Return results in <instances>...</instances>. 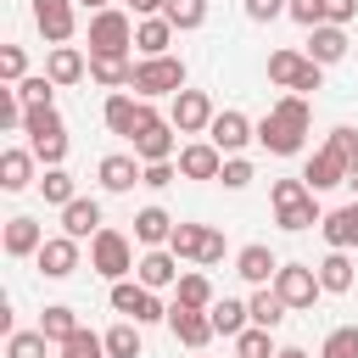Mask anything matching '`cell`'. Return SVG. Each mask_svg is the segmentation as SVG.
<instances>
[{"label":"cell","mask_w":358,"mask_h":358,"mask_svg":"<svg viewBox=\"0 0 358 358\" xmlns=\"http://www.w3.org/2000/svg\"><path fill=\"white\" fill-rule=\"evenodd\" d=\"M308 123H313L308 95H280V101L268 106V117L257 123V145L274 151V157H296L302 140H308Z\"/></svg>","instance_id":"cell-1"},{"label":"cell","mask_w":358,"mask_h":358,"mask_svg":"<svg viewBox=\"0 0 358 358\" xmlns=\"http://www.w3.org/2000/svg\"><path fill=\"white\" fill-rule=\"evenodd\" d=\"M268 201H274V224L291 229V235L324 224V218H319V201H313V190H308V179H274Z\"/></svg>","instance_id":"cell-2"},{"label":"cell","mask_w":358,"mask_h":358,"mask_svg":"<svg viewBox=\"0 0 358 358\" xmlns=\"http://www.w3.org/2000/svg\"><path fill=\"white\" fill-rule=\"evenodd\" d=\"M268 84H280L291 95H313V90H324V67L302 50H274L268 56Z\"/></svg>","instance_id":"cell-3"},{"label":"cell","mask_w":358,"mask_h":358,"mask_svg":"<svg viewBox=\"0 0 358 358\" xmlns=\"http://www.w3.org/2000/svg\"><path fill=\"white\" fill-rule=\"evenodd\" d=\"M129 50H134V22H129V11H95L90 17V56H117V62H129Z\"/></svg>","instance_id":"cell-4"},{"label":"cell","mask_w":358,"mask_h":358,"mask_svg":"<svg viewBox=\"0 0 358 358\" xmlns=\"http://www.w3.org/2000/svg\"><path fill=\"white\" fill-rule=\"evenodd\" d=\"M140 101H157V95H179L185 90V62L179 56H145L134 62V84H129Z\"/></svg>","instance_id":"cell-5"},{"label":"cell","mask_w":358,"mask_h":358,"mask_svg":"<svg viewBox=\"0 0 358 358\" xmlns=\"http://www.w3.org/2000/svg\"><path fill=\"white\" fill-rule=\"evenodd\" d=\"M90 268L101 274V280H129L134 274V246H129V235L123 229H101L95 241H90Z\"/></svg>","instance_id":"cell-6"},{"label":"cell","mask_w":358,"mask_h":358,"mask_svg":"<svg viewBox=\"0 0 358 358\" xmlns=\"http://www.w3.org/2000/svg\"><path fill=\"white\" fill-rule=\"evenodd\" d=\"M324 285H319V268H308V263H280V274H274V296L296 313V308H313V296H319Z\"/></svg>","instance_id":"cell-7"},{"label":"cell","mask_w":358,"mask_h":358,"mask_svg":"<svg viewBox=\"0 0 358 358\" xmlns=\"http://www.w3.org/2000/svg\"><path fill=\"white\" fill-rule=\"evenodd\" d=\"M151 112H157L151 101H140V95H123V90H117V95H106V106H101L106 129H112V134H123V140H134V134L151 123Z\"/></svg>","instance_id":"cell-8"},{"label":"cell","mask_w":358,"mask_h":358,"mask_svg":"<svg viewBox=\"0 0 358 358\" xmlns=\"http://www.w3.org/2000/svg\"><path fill=\"white\" fill-rule=\"evenodd\" d=\"M112 308H117L123 319H134V324H157V319H168V308L157 302V291H145L140 280H117V285H112Z\"/></svg>","instance_id":"cell-9"},{"label":"cell","mask_w":358,"mask_h":358,"mask_svg":"<svg viewBox=\"0 0 358 358\" xmlns=\"http://www.w3.org/2000/svg\"><path fill=\"white\" fill-rule=\"evenodd\" d=\"M213 101H207V90H179L173 95V112H168V123L179 129V134H207L213 129Z\"/></svg>","instance_id":"cell-10"},{"label":"cell","mask_w":358,"mask_h":358,"mask_svg":"<svg viewBox=\"0 0 358 358\" xmlns=\"http://www.w3.org/2000/svg\"><path fill=\"white\" fill-rule=\"evenodd\" d=\"M207 140H213L224 157H241V145H246V140H257V123H252L246 112H235V106H229V112H218V117H213Z\"/></svg>","instance_id":"cell-11"},{"label":"cell","mask_w":358,"mask_h":358,"mask_svg":"<svg viewBox=\"0 0 358 358\" xmlns=\"http://www.w3.org/2000/svg\"><path fill=\"white\" fill-rule=\"evenodd\" d=\"M95 179H101V190H106V196H129V190L145 179V162H140V157H123V151H112V157H101Z\"/></svg>","instance_id":"cell-12"},{"label":"cell","mask_w":358,"mask_h":358,"mask_svg":"<svg viewBox=\"0 0 358 358\" xmlns=\"http://www.w3.org/2000/svg\"><path fill=\"white\" fill-rule=\"evenodd\" d=\"M168 330H173V341H185L190 352H201V347L218 336V330H213V313H201V308H179V302L168 308Z\"/></svg>","instance_id":"cell-13"},{"label":"cell","mask_w":358,"mask_h":358,"mask_svg":"<svg viewBox=\"0 0 358 358\" xmlns=\"http://www.w3.org/2000/svg\"><path fill=\"white\" fill-rule=\"evenodd\" d=\"M34 28L50 39V50L67 45L73 39V0H34Z\"/></svg>","instance_id":"cell-14"},{"label":"cell","mask_w":358,"mask_h":358,"mask_svg":"<svg viewBox=\"0 0 358 358\" xmlns=\"http://www.w3.org/2000/svg\"><path fill=\"white\" fill-rule=\"evenodd\" d=\"M134 157L140 162H173V123L151 112V123L134 134Z\"/></svg>","instance_id":"cell-15"},{"label":"cell","mask_w":358,"mask_h":358,"mask_svg":"<svg viewBox=\"0 0 358 358\" xmlns=\"http://www.w3.org/2000/svg\"><path fill=\"white\" fill-rule=\"evenodd\" d=\"M179 173L185 179H218L224 173V151L213 140H190V145H179Z\"/></svg>","instance_id":"cell-16"},{"label":"cell","mask_w":358,"mask_h":358,"mask_svg":"<svg viewBox=\"0 0 358 358\" xmlns=\"http://www.w3.org/2000/svg\"><path fill=\"white\" fill-rule=\"evenodd\" d=\"M50 235H45V224L39 218H28V213H17V218H6V257H39V246H45Z\"/></svg>","instance_id":"cell-17"},{"label":"cell","mask_w":358,"mask_h":358,"mask_svg":"<svg viewBox=\"0 0 358 358\" xmlns=\"http://www.w3.org/2000/svg\"><path fill=\"white\" fill-rule=\"evenodd\" d=\"M34 263H39V274H45V280H67V274L78 268V241H73V235H50V241L39 246V257H34Z\"/></svg>","instance_id":"cell-18"},{"label":"cell","mask_w":358,"mask_h":358,"mask_svg":"<svg viewBox=\"0 0 358 358\" xmlns=\"http://www.w3.org/2000/svg\"><path fill=\"white\" fill-rule=\"evenodd\" d=\"M134 280L145 285V291H162V285H179V257L168 252V246H151L140 263H134Z\"/></svg>","instance_id":"cell-19"},{"label":"cell","mask_w":358,"mask_h":358,"mask_svg":"<svg viewBox=\"0 0 358 358\" xmlns=\"http://www.w3.org/2000/svg\"><path fill=\"white\" fill-rule=\"evenodd\" d=\"M106 224H101V201L95 196H78L73 207H62V235H73V241H95Z\"/></svg>","instance_id":"cell-20"},{"label":"cell","mask_w":358,"mask_h":358,"mask_svg":"<svg viewBox=\"0 0 358 358\" xmlns=\"http://www.w3.org/2000/svg\"><path fill=\"white\" fill-rule=\"evenodd\" d=\"M235 274H241L246 285H268V280L280 274V257H274L263 241H252V246H241V252H235Z\"/></svg>","instance_id":"cell-21"},{"label":"cell","mask_w":358,"mask_h":358,"mask_svg":"<svg viewBox=\"0 0 358 358\" xmlns=\"http://www.w3.org/2000/svg\"><path fill=\"white\" fill-rule=\"evenodd\" d=\"M302 179H308V190H313V196H319V190H336V185H347V162L324 145V151H313V157H308Z\"/></svg>","instance_id":"cell-22"},{"label":"cell","mask_w":358,"mask_h":358,"mask_svg":"<svg viewBox=\"0 0 358 358\" xmlns=\"http://www.w3.org/2000/svg\"><path fill=\"white\" fill-rule=\"evenodd\" d=\"M324 241H330V252H352L358 246V201H347V207H336V213H324Z\"/></svg>","instance_id":"cell-23"},{"label":"cell","mask_w":358,"mask_h":358,"mask_svg":"<svg viewBox=\"0 0 358 358\" xmlns=\"http://www.w3.org/2000/svg\"><path fill=\"white\" fill-rule=\"evenodd\" d=\"M352 45H347V28H336V22H319L313 34H308V56L319 62V67H330V62H341Z\"/></svg>","instance_id":"cell-24"},{"label":"cell","mask_w":358,"mask_h":358,"mask_svg":"<svg viewBox=\"0 0 358 358\" xmlns=\"http://www.w3.org/2000/svg\"><path fill=\"white\" fill-rule=\"evenodd\" d=\"M168 39H173V22H168V17H140V22H134V50H140V62H145V56H168Z\"/></svg>","instance_id":"cell-25"},{"label":"cell","mask_w":358,"mask_h":358,"mask_svg":"<svg viewBox=\"0 0 358 358\" xmlns=\"http://www.w3.org/2000/svg\"><path fill=\"white\" fill-rule=\"evenodd\" d=\"M34 151H22V145H11V151H0V190H28L34 185Z\"/></svg>","instance_id":"cell-26"},{"label":"cell","mask_w":358,"mask_h":358,"mask_svg":"<svg viewBox=\"0 0 358 358\" xmlns=\"http://www.w3.org/2000/svg\"><path fill=\"white\" fill-rule=\"evenodd\" d=\"M134 241H140L145 252H151V246H168V241H173V218H168L162 207H140V213H134Z\"/></svg>","instance_id":"cell-27"},{"label":"cell","mask_w":358,"mask_h":358,"mask_svg":"<svg viewBox=\"0 0 358 358\" xmlns=\"http://www.w3.org/2000/svg\"><path fill=\"white\" fill-rule=\"evenodd\" d=\"M45 73H50V84H78V78L90 73V62H84L78 45H56L50 62H45Z\"/></svg>","instance_id":"cell-28"},{"label":"cell","mask_w":358,"mask_h":358,"mask_svg":"<svg viewBox=\"0 0 358 358\" xmlns=\"http://www.w3.org/2000/svg\"><path fill=\"white\" fill-rule=\"evenodd\" d=\"M39 330H45V341H50V347H67L84 324H78V313H73L67 302H50V308H45V319H39Z\"/></svg>","instance_id":"cell-29"},{"label":"cell","mask_w":358,"mask_h":358,"mask_svg":"<svg viewBox=\"0 0 358 358\" xmlns=\"http://www.w3.org/2000/svg\"><path fill=\"white\" fill-rule=\"evenodd\" d=\"M90 78L101 84V90H129L134 84V62H117V56H90Z\"/></svg>","instance_id":"cell-30"},{"label":"cell","mask_w":358,"mask_h":358,"mask_svg":"<svg viewBox=\"0 0 358 358\" xmlns=\"http://www.w3.org/2000/svg\"><path fill=\"white\" fill-rule=\"evenodd\" d=\"M207 229H213V224H173L168 252H173L179 263H201V252H207Z\"/></svg>","instance_id":"cell-31"},{"label":"cell","mask_w":358,"mask_h":358,"mask_svg":"<svg viewBox=\"0 0 358 358\" xmlns=\"http://www.w3.org/2000/svg\"><path fill=\"white\" fill-rule=\"evenodd\" d=\"M173 302H179V308H201V313H207L218 296H213V280H207L201 268H190V274H179V285H173Z\"/></svg>","instance_id":"cell-32"},{"label":"cell","mask_w":358,"mask_h":358,"mask_svg":"<svg viewBox=\"0 0 358 358\" xmlns=\"http://www.w3.org/2000/svg\"><path fill=\"white\" fill-rule=\"evenodd\" d=\"M207 313H213V330H218V336H229V341H235L241 330H252V308H246V302H235V296L213 302Z\"/></svg>","instance_id":"cell-33"},{"label":"cell","mask_w":358,"mask_h":358,"mask_svg":"<svg viewBox=\"0 0 358 358\" xmlns=\"http://www.w3.org/2000/svg\"><path fill=\"white\" fill-rule=\"evenodd\" d=\"M352 280H358V274H352V257H347V252H330V257L319 263V285H324L330 296H347Z\"/></svg>","instance_id":"cell-34"},{"label":"cell","mask_w":358,"mask_h":358,"mask_svg":"<svg viewBox=\"0 0 358 358\" xmlns=\"http://www.w3.org/2000/svg\"><path fill=\"white\" fill-rule=\"evenodd\" d=\"M246 308H252V324H257V330H280V324H285V313H291V308L274 296V285H257V296H252Z\"/></svg>","instance_id":"cell-35"},{"label":"cell","mask_w":358,"mask_h":358,"mask_svg":"<svg viewBox=\"0 0 358 358\" xmlns=\"http://www.w3.org/2000/svg\"><path fill=\"white\" fill-rule=\"evenodd\" d=\"M22 134H28V145H34V140H50V134H67V123H62V112H56V106H28Z\"/></svg>","instance_id":"cell-36"},{"label":"cell","mask_w":358,"mask_h":358,"mask_svg":"<svg viewBox=\"0 0 358 358\" xmlns=\"http://www.w3.org/2000/svg\"><path fill=\"white\" fill-rule=\"evenodd\" d=\"M39 190H45V201H50V207H73V201H78V185H73V173H67V168H45Z\"/></svg>","instance_id":"cell-37"},{"label":"cell","mask_w":358,"mask_h":358,"mask_svg":"<svg viewBox=\"0 0 358 358\" xmlns=\"http://www.w3.org/2000/svg\"><path fill=\"white\" fill-rule=\"evenodd\" d=\"M101 341H106V358H140V324H134V319L112 324Z\"/></svg>","instance_id":"cell-38"},{"label":"cell","mask_w":358,"mask_h":358,"mask_svg":"<svg viewBox=\"0 0 358 358\" xmlns=\"http://www.w3.org/2000/svg\"><path fill=\"white\" fill-rule=\"evenodd\" d=\"M235 358H280V347H274V330H241L235 336Z\"/></svg>","instance_id":"cell-39"},{"label":"cell","mask_w":358,"mask_h":358,"mask_svg":"<svg viewBox=\"0 0 358 358\" xmlns=\"http://www.w3.org/2000/svg\"><path fill=\"white\" fill-rule=\"evenodd\" d=\"M45 330H11L6 336V358H45Z\"/></svg>","instance_id":"cell-40"},{"label":"cell","mask_w":358,"mask_h":358,"mask_svg":"<svg viewBox=\"0 0 358 358\" xmlns=\"http://www.w3.org/2000/svg\"><path fill=\"white\" fill-rule=\"evenodd\" d=\"M319 358H358V324H336L319 347Z\"/></svg>","instance_id":"cell-41"},{"label":"cell","mask_w":358,"mask_h":358,"mask_svg":"<svg viewBox=\"0 0 358 358\" xmlns=\"http://www.w3.org/2000/svg\"><path fill=\"white\" fill-rule=\"evenodd\" d=\"M173 28H201L207 22V0H168V11H162Z\"/></svg>","instance_id":"cell-42"},{"label":"cell","mask_w":358,"mask_h":358,"mask_svg":"<svg viewBox=\"0 0 358 358\" xmlns=\"http://www.w3.org/2000/svg\"><path fill=\"white\" fill-rule=\"evenodd\" d=\"M341 162H347V179L358 173V129H330V140H324Z\"/></svg>","instance_id":"cell-43"},{"label":"cell","mask_w":358,"mask_h":358,"mask_svg":"<svg viewBox=\"0 0 358 358\" xmlns=\"http://www.w3.org/2000/svg\"><path fill=\"white\" fill-rule=\"evenodd\" d=\"M17 95H22V106H56V101H50V95H56L50 73H39V78H22V84H17Z\"/></svg>","instance_id":"cell-44"},{"label":"cell","mask_w":358,"mask_h":358,"mask_svg":"<svg viewBox=\"0 0 358 358\" xmlns=\"http://www.w3.org/2000/svg\"><path fill=\"white\" fill-rule=\"evenodd\" d=\"M62 358H106V341H101L95 330H78V336L62 347Z\"/></svg>","instance_id":"cell-45"},{"label":"cell","mask_w":358,"mask_h":358,"mask_svg":"<svg viewBox=\"0 0 358 358\" xmlns=\"http://www.w3.org/2000/svg\"><path fill=\"white\" fill-rule=\"evenodd\" d=\"M22 67H28V56H22V45H6V50H0V78H6L11 90L22 84Z\"/></svg>","instance_id":"cell-46"},{"label":"cell","mask_w":358,"mask_h":358,"mask_svg":"<svg viewBox=\"0 0 358 358\" xmlns=\"http://www.w3.org/2000/svg\"><path fill=\"white\" fill-rule=\"evenodd\" d=\"M22 117H28L22 95L17 90H0V129H22Z\"/></svg>","instance_id":"cell-47"},{"label":"cell","mask_w":358,"mask_h":358,"mask_svg":"<svg viewBox=\"0 0 358 358\" xmlns=\"http://www.w3.org/2000/svg\"><path fill=\"white\" fill-rule=\"evenodd\" d=\"M28 151H34V157H39L45 168H62V157H67V134H50V140H34Z\"/></svg>","instance_id":"cell-48"},{"label":"cell","mask_w":358,"mask_h":358,"mask_svg":"<svg viewBox=\"0 0 358 358\" xmlns=\"http://www.w3.org/2000/svg\"><path fill=\"white\" fill-rule=\"evenodd\" d=\"M218 179H224V190H246L252 185V162L246 157H224V173Z\"/></svg>","instance_id":"cell-49"},{"label":"cell","mask_w":358,"mask_h":358,"mask_svg":"<svg viewBox=\"0 0 358 358\" xmlns=\"http://www.w3.org/2000/svg\"><path fill=\"white\" fill-rule=\"evenodd\" d=\"M285 17H291V22H302L308 34H313V28L324 22V11H319V0H291V6H285Z\"/></svg>","instance_id":"cell-50"},{"label":"cell","mask_w":358,"mask_h":358,"mask_svg":"<svg viewBox=\"0 0 358 358\" xmlns=\"http://www.w3.org/2000/svg\"><path fill=\"white\" fill-rule=\"evenodd\" d=\"M285 6H291V0H241V11H246L252 22H274V17H285Z\"/></svg>","instance_id":"cell-51"},{"label":"cell","mask_w":358,"mask_h":358,"mask_svg":"<svg viewBox=\"0 0 358 358\" xmlns=\"http://www.w3.org/2000/svg\"><path fill=\"white\" fill-rule=\"evenodd\" d=\"M319 11H324V22L347 28V22H352V11H358V0H319Z\"/></svg>","instance_id":"cell-52"},{"label":"cell","mask_w":358,"mask_h":358,"mask_svg":"<svg viewBox=\"0 0 358 358\" xmlns=\"http://www.w3.org/2000/svg\"><path fill=\"white\" fill-rule=\"evenodd\" d=\"M145 190H162V185H173V162H145V179H140Z\"/></svg>","instance_id":"cell-53"},{"label":"cell","mask_w":358,"mask_h":358,"mask_svg":"<svg viewBox=\"0 0 358 358\" xmlns=\"http://www.w3.org/2000/svg\"><path fill=\"white\" fill-rule=\"evenodd\" d=\"M213 263H224V235L218 229H207V252H201V268H213Z\"/></svg>","instance_id":"cell-54"},{"label":"cell","mask_w":358,"mask_h":358,"mask_svg":"<svg viewBox=\"0 0 358 358\" xmlns=\"http://www.w3.org/2000/svg\"><path fill=\"white\" fill-rule=\"evenodd\" d=\"M129 11H134V17H162L168 0H129Z\"/></svg>","instance_id":"cell-55"},{"label":"cell","mask_w":358,"mask_h":358,"mask_svg":"<svg viewBox=\"0 0 358 358\" xmlns=\"http://www.w3.org/2000/svg\"><path fill=\"white\" fill-rule=\"evenodd\" d=\"M78 6H90V17H95V11H112V0H78Z\"/></svg>","instance_id":"cell-56"},{"label":"cell","mask_w":358,"mask_h":358,"mask_svg":"<svg viewBox=\"0 0 358 358\" xmlns=\"http://www.w3.org/2000/svg\"><path fill=\"white\" fill-rule=\"evenodd\" d=\"M280 358H308V352L302 347H280Z\"/></svg>","instance_id":"cell-57"},{"label":"cell","mask_w":358,"mask_h":358,"mask_svg":"<svg viewBox=\"0 0 358 358\" xmlns=\"http://www.w3.org/2000/svg\"><path fill=\"white\" fill-rule=\"evenodd\" d=\"M347 185H352V201H358V173H352V179H347Z\"/></svg>","instance_id":"cell-58"}]
</instances>
